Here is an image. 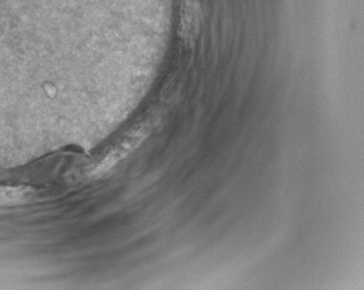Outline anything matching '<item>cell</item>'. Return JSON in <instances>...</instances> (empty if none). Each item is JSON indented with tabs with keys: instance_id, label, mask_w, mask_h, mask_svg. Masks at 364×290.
I'll use <instances>...</instances> for the list:
<instances>
[{
	"instance_id": "7a4b0ae2",
	"label": "cell",
	"mask_w": 364,
	"mask_h": 290,
	"mask_svg": "<svg viewBox=\"0 0 364 290\" xmlns=\"http://www.w3.org/2000/svg\"><path fill=\"white\" fill-rule=\"evenodd\" d=\"M33 190L29 187L0 186V206H14L25 204L33 198Z\"/></svg>"
},
{
	"instance_id": "3957f363",
	"label": "cell",
	"mask_w": 364,
	"mask_h": 290,
	"mask_svg": "<svg viewBox=\"0 0 364 290\" xmlns=\"http://www.w3.org/2000/svg\"><path fill=\"white\" fill-rule=\"evenodd\" d=\"M183 16H182V27L191 33L198 29L200 23V0H183Z\"/></svg>"
},
{
	"instance_id": "6da1fadb",
	"label": "cell",
	"mask_w": 364,
	"mask_h": 290,
	"mask_svg": "<svg viewBox=\"0 0 364 290\" xmlns=\"http://www.w3.org/2000/svg\"><path fill=\"white\" fill-rule=\"evenodd\" d=\"M150 131L151 127L148 122L129 130L112 144L104 149L103 151L92 156L82 167V176L87 178H96L107 174L120 161L133 154L144 142Z\"/></svg>"
}]
</instances>
